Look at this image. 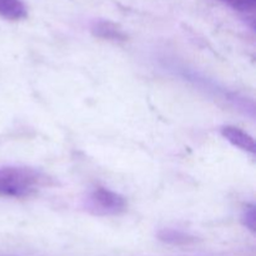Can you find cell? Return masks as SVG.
<instances>
[{
	"label": "cell",
	"mask_w": 256,
	"mask_h": 256,
	"mask_svg": "<svg viewBox=\"0 0 256 256\" xmlns=\"http://www.w3.org/2000/svg\"><path fill=\"white\" fill-rule=\"evenodd\" d=\"M44 172L26 166H6L0 169V196L28 198L49 185Z\"/></svg>",
	"instance_id": "1"
},
{
	"label": "cell",
	"mask_w": 256,
	"mask_h": 256,
	"mask_svg": "<svg viewBox=\"0 0 256 256\" xmlns=\"http://www.w3.org/2000/svg\"><path fill=\"white\" fill-rule=\"evenodd\" d=\"M126 200L118 192L105 188H98L89 194L86 199V209L92 214L99 216L119 215L126 210Z\"/></svg>",
	"instance_id": "2"
},
{
	"label": "cell",
	"mask_w": 256,
	"mask_h": 256,
	"mask_svg": "<svg viewBox=\"0 0 256 256\" xmlns=\"http://www.w3.org/2000/svg\"><path fill=\"white\" fill-rule=\"evenodd\" d=\"M222 135L234 146L239 148V149L244 150V152H250V154H255L256 145L254 138L242 129L232 125H226V126L222 128Z\"/></svg>",
	"instance_id": "3"
},
{
	"label": "cell",
	"mask_w": 256,
	"mask_h": 256,
	"mask_svg": "<svg viewBox=\"0 0 256 256\" xmlns=\"http://www.w3.org/2000/svg\"><path fill=\"white\" fill-rule=\"evenodd\" d=\"M0 16L18 22L28 16L26 5L22 0H0Z\"/></svg>",
	"instance_id": "4"
},
{
	"label": "cell",
	"mask_w": 256,
	"mask_h": 256,
	"mask_svg": "<svg viewBox=\"0 0 256 256\" xmlns=\"http://www.w3.org/2000/svg\"><path fill=\"white\" fill-rule=\"evenodd\" d=\"M94 32L98 36L104 38V39H124V34L122 30L116 25L109 22H98L94 26Z\"/></svg>",
	"instance_id": "5"
},
{
	"label": "cell",
	"mask_w": 256,
	"mask_h": 256,
	"mask_svg": "<svg viewBox=\"0 0 256 256\" xmlns=\"http://www.w3.org/2000/svg\"><path fill=\"white\" fill-rule=\"evenodd\" d=\"M222 2L239 12H252L256 6V0H222Z\"/></svg>",
	"instance_id": "6"
},
{
	"label": "cell",
	"mask_w": 256,
	"mask_h": 256,
	"mask_svg": "<svg viewBox=\"0 0 256 256\" xmlns=\"http://www.w3.org/2000/svg\"><path fill=\"white\" fill-rule=\"evenodd\" d=\"M242 222L250 232H255L256 228V215H255V206H246L242 212Z\"/></svg>",
	"instance_id": "7"
}]
</instances>
